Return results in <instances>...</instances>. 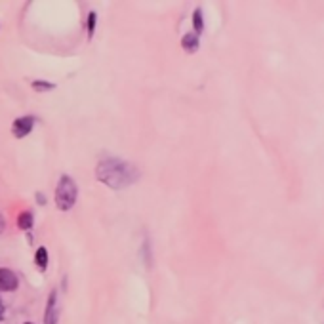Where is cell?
Wrapping results in <instances>:
<instances>
[{
  "label": "cell",
  "instance_id": "1",
  "mask_svg": "<svg viewBox=\"0 0 324 324\" xmlns=\"http://www.w3.org/2000/svg\"><path fill=\"white\" fill-rule=\"evenodd\" d=\"M95 176L109 187L122 189V187H128L130 183H134L139 177V172L132 164L120 160V158H107V160L99 162Z\"/></svg>",
  "mask_w": 324,
  "mask_h": 324
},
{
  "label": "cell",
  "instance_id": "2",
  "mask_svg": "<svg viewBox=\"0 0 324 324\" xmlns=\"http://www.w3.org/2000/svg\"><path fill=\"white\" fill-rule=\"evenodd\" d=\"M76 196H78V187L73 181V177L61 176V179L57 181L55 187V204L59 210H71L76 202Z\"/></svg>",
  "mask_w": 324,
  "mask_h": 324
},
{
  "label": "cell",
  "instance_id": "3",
  "mask_svg": "<svg viewBox=\"0 0 324 324\" xmlns=\"http://www.w3.org/2000/svg\"><path fill=\"white\" fill-rule=\"evenodd\" d=\"M59 317V307H57V292L52 290L46 303V313H44V324H57Z\"/></svg>",
  "mask_w": 324,
  "mask_h": 324
},
{
  "label": "cell",
  "instance_id": "4",
  "mask_svg": "<svg viewBox=\"0 0 324 324\" xmlns=\"http://www.w3.org/2000/svg\"><path fill=\"white\" fill-rule=\"evenodd\" d=\"M33 128H34L33 116H21V118L14 120V124H12V134H14L17 139H21V137H25Z\"/></svg>",
  "mask_w": 324,
  "mask_h": 324
},
{
  "label": "cell",
  "instance_id": "5",
  "mask_svg": "<svg viewBox=\"0 0 324 324\" xmlns=\"http://www.w3.org/2000/svg\"><path fill=\"white\" fill-rule=\"evenodd\" d=\"M17 286H19V280H17V275H15L14 271L0 269V290L14 292L17 290Z\"/></svg>",
  "mask_w": 324,
  "mask_h": 324
},
{
  "label": "cell",
  "instance_id": "6",
  "mask_svg": "<svg viewBox=\"0 0 324 324\" xmlns=\"http://www.w3.org/2000/svg\"><path fill=\"white\" fill-rule=\"evenodd\" d=\"M181 46H183V50H187L189 54L196 52V50H198V34H196V33H187L181 38Z\"/></svg>",
  "mask_w": 324,
  "mask_h": 324
},
{
  "label": "cell",
  "instance_id": "7",
  "mask_svg": "<svg viewBox=\"0 0 324 324\" xmlns=\"http://www.w3.org/2000/svg\"><path fill=\"white\" fill-rule=\"evenodd\" d=\"M34 261H36V265H38V269L44 271L48 267V250L44 248V246H40L38 250H36V254H34Z\"/></svg>",
  "mask_w": 324,
  "mask_h": 324
},
{
  "label": "cell",
  "instance_id": "8",
  "mask_svg": "<svg viewBox=\"0 0 324 324\" xmlns=\"http://www.w3.org/2000/svg\"><path fill=\"white\" fill-rule=\"evenodd\" d=\"M17 227L19 229H31L33 227V214L31 212H21L17 217Z\"/></svg>",
  "mask_w": 324,
  "mask_h": 324
},
{
  "label": "cell",
  "instance_id": "9",
  "mask_svg": "<svg viewBox=\"0 0 324 324\" xmlns=\"http://www.w3.org/2000/svg\"><path fill=\"white\" fill-rule=\"evenodd\" d=\"M193 25H195V31L196 34H200L204 31V21H202V10L200 8H196L195 14H193Z\"/></svg>",
  "mask_w": 324,
  "mask_h": 324
},
{
  "label": "cell",
  "instance_id": "10",
  "mask_svg": "<svg viewBox=\"0 0 324 324\" xmlns=\"http://www.w3.org/2000/svg\"><path fill=\"white\" fill-rule=\"evenodd\" d=\"M33 88H34V90H52V88H54V84H50V82L34 80V82H33Z\"/></svg>",
  "mask_w": 324,
  "mask_h": 324
},
{
  "label": "cell",
  "instance_id": "11",
  "mask_svg": "<svg viewBox=\"0 0 324 324\" xmlns=\"http://www.w3.org/2000/svg\"><path fill=\"white\" fill-rule=\"evenodd\" d=\"M94 29H95V14L92 12V14L88 15V33H90V36L94 34Z\"/></svg>",
  "mask_w": 324,
  "mask_h": 324
},
{
  "label": "cell",
  "instance_id": "12",
  "mask_svg": "<svg viewBox=\"0 0 324 324\" xmlns=\"http://www.w3.org/2000/svg\"><path fill=\"white\" fill-rule=\"evenodd\" d=\"M4 227H6V221H4V217L0 216V233L4 231Z\"/></svg>",
  "mask_w": 324,
  "mask_h": 324
},
{
  "label": "cell",
  "instance_id": "13",
  "mask_svg": "<svg viewBox=\"0 0 324 324\" xmlns=\"http://www.w3.org/2000/svg\"><path fill=\"white\" fill-rule=\"evenodd\" d=\"M4 315V307H2V303H0V317Z\"/></svg>",
  "mask_w": 324,
  "mask_h": 324
},
{
  "label": "cell",
  "instance_id": "14",
  "mask_svg": "<svg viewBox=\"0 0 324 324\" xmlns=\"http://www.w3.org/2000/svg\"><path fill=\"white\" fill-rule=\"evenodd\" d=\"M25 324H33V322H25Z\"/></svg>",
  "mask_w": 324,
  "mask_h": 324
}]
</instances>
